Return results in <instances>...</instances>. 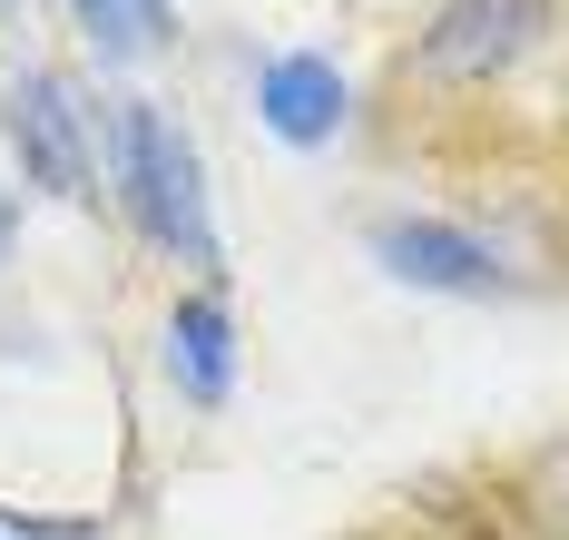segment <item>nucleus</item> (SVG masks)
I'll return each instance as SVG.
<instances>
[{
	"mask_svg": "<svg viewBox=\"0 0 569 540\" xmlns=\"http://www.w3.org/2000/svg\"><path fill=\"white\" fill-rule=\"evenodd\" d=\"M0 531H10V540H89V521H40V511H20V501H10V511H0Z\"/></svg>",
	"mask_w": 569,
	"mask_h": 540,
	"instance_id": "obj_8",
	"label": "nucleus"
},
{
	"mask_svg": "<svg viewBox=\"0 0 569 540\" xmlns=\"http://www.w3.org/2000/svg\"><path fill=\"white\" fill-rule=\"evenodd\" d=\"M0 10H10V0H0Z\"/></svg>",
	"mask_w": 569,
	"mask_h": 540,
	"instance_id": "obj_11",
	"label": "nucleus"
},
{
	"mask_svg": "<svg viewBox=\"0 0 569 540\" xmlns=\"http://www.w3.org/2000/svg\"><path fill=\"white\" fill-rule=\"evenodd\" d=\"M256 119L276 128L284 148H325L343 128V69L325 50H276L256 69Z\"/></svg>",
	"mask_w": 569,
	"mask_h": 540,
	"instance_id": "obj_5",
	"label": "nucleus"
},
{
	"mask_svg": "<svg viewBox=\"0 0 569 540\" xmlns=\"http://www.w3.org/2000/svg\"><path fill=\"white\" fill-rule=\"evenodd\" d=\"M0 138H10V158H20V178L69 197V207H89L99 197V168H109V109H89L79 99V79H59V69H10L0 79Z\"/></svg>",
	"mask_w": 569,
	"mask_h": 540,
	"instance_id": "obj_2",
	"label": "nucleus"
},
{
	"mask_svg": "<svg viewBox=\"0 0 569 540\" xmlns=\"http://www.w3.org/2000/svg\"><path fill=\"white\" fill-rule=\"evenodd\" d=\"M109 187L128 207V227L148 246H168L177 266L217 276V217H207V178H197V148L168 109L148 99H118L109 109Z\"/></svg>",
	"mask_w": 569,
	"mask_h": 540,
	"instance_id": "obj_1",
	"label": "nucleus"
},
{
	"mask_svg": "<svg viewBox=\"0 0 569 540\" xmlns=\"http://www.w3.org/2000/svg\"><path fill=\"white\" fill-rule=\"evenodd\" d=\"M128 10H138V30H148V50H168V40H177V10H168V0H128Z\"/></svg>",
	"mask_w": 569,
	"mask_h": 540,
	"instance_id": "obj_9",
	"label": "nucleus"
},
{
	"mask_svg": "<svg viewBox=\"0 0 569 540\" xmlns=\"http://www.w3.org/2000/svg\"><path fill=\"white\" fill-rule=\"evenodd\" d=\"M69 20L89 30V50H99L109 69H128L138 50H148V30H138V10H128V0H69Z\"/></svg>",
	"mask_w": 569,
	"mask_h": 540,
	"instance_id": "obj_7",
	"label": "nucleus"
},
{
	"mask_svg": "<svg viewBox=\"0 0 569 540\" xmlns=\"http://www.w3.org/2000/svg\"><path fill=\"white\" fill-rule=\"evenodd\" d=\"M10 237H20V207H10V187H0V256H10Z\"/></svg>",
	"mask_w": 569,
	"mask_h": 540,
	"instance_id": "obj_10",
	"label": "nucleus"
},
{
	"mask_svg": "<svg viewBox=\"0 0 569 540\" xmlns=\"http://www.w3.org/2000/svg\"><path fill=\"white\" fill-rule=\"evenodd\" d=\"M168 383L197 413H217L236 393V314H227V296H177L168 304Z\"/></svg>",
	"mask_w": 569,
	"mask_h": 540,
	"instance_id": "obj_6",
	"label": "nucleus"
},
{
	"mask_svg": "<svg viewBox=\"0 0 569 540\" xmlns=\"http://www.w3.org/2000/svg\"><path fill=\"white\" fill-rule=\"evenodd\" d=\"M363 246H373V266L393 286H422V296H461V304L511 296V266L471 237V227H452V217H373Z\"/></svg>",
	"mask_w": 569,
	"mask_h": 540,
	"instance_id": "obj_4",
	"label": "nucleus"
},
{
	"mask_svg": "<svg viewBox=\"0 0 569 540\" xmlns=\"http://www.w3.org/2000/svg\"><path fill=\"white\" fill-rule=\"evenodd\" d=\"M540 40H550V0H442V10L422 20L412 69L442 79V89H491V79H511Z\"/></svg>",
	"mask_w": 569,
	"mask_h": 540,
	"instance_id": "obj_3",
	"label": "nucleus"
}]
</instances>
